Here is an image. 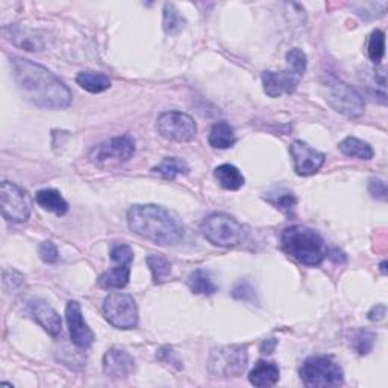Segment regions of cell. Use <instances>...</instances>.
<instances>
[{
    "label": "cell",
    "instance_id": "24",
    "mask_svg": "<svg viewBox=\"0 0 388 388\" xmlns=\"http://www.w3.org/2000/svg\"><path fill=\"white\" fill-rule=\"evenodd\" d=\"M188 287L194 294H202V296H211L219 291V287L211 278L210 271L198 269L190 273L188 276Z\"/></svg>",
    "mask_w": 388,
    "mask_h": 388
},
{
    "label": "cell",
    "instance_id": "25",
    "mask_svg": "<svg viewBox=\"0 0 388 388\" xmlns=\"http://www.w3.org/2000/svg\"><path fill=\"white\" fill-rule=\"evenodd\" d=\"M152 170H153V173L159 175L164 179L175 180L180 175H187L190 172V167L187 166L185 161H182V159H179L176 156H167L158 166H155Z\"/></svg>",
    "mask_w": 388,
    "mask_h": 388
},
{
    "label": "cell",
    "instance_id": "30",
    "mask_svg": "<svg viewBox=\"0 0 388 388\" xmlns=\"http://www.w3.org/2000/svg\"><path fill=\"white\" fill-rule=\"evenodd\" d=\"M367 53L370 61H373L374 64H379L384 58L385 53V33L381 29H376L372 32L370 40H369V48H367Z\"/></svg>",
    "mask_w": 388,
    "mask_h": 388
},
{
    "label": "cell",
    "instance_id": "31",
    "mask_svg": "<svg viewBox=\"0 0 388 388\" xmlns=\"http://www.w3.org/2000/svg\"><path fill=\"white\" fill-rule=\"evenodd\" d=\"M232 298L237 301H243L249 303L257 302V291L255 287L249 279H239L232 289Z\"/></svg>",
    "mask_w": 388,
    "mask_h": 388
},
{
    "label": "cell",
    "instance_id": "8",
    "mask_svg": "<svg viewBox=\"0 0 388 388\" xmlns=\"http://www.w3.org/2000/svg\"><path fill=\"white\" fill-rule=\"evenodd\" d=\"M0 205L5 219L13 223L26 222L32 212L31 194L9 180H4L0 185Z\"/></svg>",
    "mask_w": 388,
    "mask_h": 388
},
{
    "label": "cell",
    "instance_id": "1",
    "mask_svg": "<svg viewBox=\"0 0 388 388\" xmlns=\"http://www.w3.org/2000/svg\"><path fill=\"white\" fill-rule=\"evenodd\" d=\"M13 77L26 100L44 109H64L72 104V91L49 68L25 58L11 60Z\"/></svg>",
    "mask_w": 388,
    "mask_h": 388
},
{
    "label": "cell",
    "instance_id": "34",
    "mask_svg": "<svg viewBox=\"0 0 388 388\" xmlns=\"http://www.w3.org/2000/svg\"><path fill=\"white\" fill-rule=\"evenodd\" d=\"M38 252H40V258L44 262H48V264H55V262H58L60 259L58 249H56V246L52 242L41 243Z\"/></svg>",
    "mask_w": 388,
    "mask_h": 388
},
{
    "label": "cell",
    "instance_id": "17",
    "mask_svg": "<svg viewBox=\"0 0 388 388\" xmlns=\"http://www.w3.org/2000/svg\"><path fill=\"white\" fill-rule=\"evenodd\" d=\"M135 369V361L129 353L120 347H111L104 357V372L111 378L122 379L128 376Z\"/></svg>",
    "mask_w": 388,
    "mask_h": 388
},
{
    "label": "cell",
    "instance_id": "5",
    "mask_svg": "<svg viewBox=\"0 0 388 388\" xmlns=\"http://www.w3.org/2000/svg\"><path fill=\"white\" fill-rule=\"evenodd\" d=\"M301 379L310 388L340 387L345 382V373L329 357H311L301 367Z\"/></svg>",
    "mask_w": 388,
    "mask_h": 388
},
{
    "label": "cell",
    "instance_id": "6",
    "mask_svg": "<svg viewBox=\"0 0 388 388\" xmlns=\"http://www.w3.org/2000/svg\"><path fill=\"white\" fill-rule=\"evenodd\" d=\"M325 90L326 102L337 112L350 119L361 117L364 114L366 102H364L358 91L349 84L335 77H329V81L325 84Z\"/></svg>",
    "mask_w": 388,
    "mask_h": 388
},
{
    "label": "cell",
    "instance_id": "15",
    "mask_svg": "<svg viewBox=\"0 0 388 388\" xmlns=\"http://www.w3.org/2000/svg\"><path fill=\"white\" fill-rule=\"evenodd\" d=\"M301 76L290 70L282 72H264L262 73V87L269 97H281L282 95H291L301 82Z\"/></svg>",
    "mask_w": 388,
    "mask_h": 388
},
{
    "label": "cell",
    "instance_id": "11",
    "mask_svg": "<svg viewBox=\"0 0 388 388\" xmlns=\"http://www.w3.org/2000/svg\"><path fill=\"white\" fill-rule=\"evenodd\" d=\"M158 132L164 139L173 141H191L196 136L198 126L191 116L180 111H168L159 116L156 122Z\"/></svg>",
    "mask_w": 388,
    "mask_h": 388
},
{
    "label": "cell",
    "instance_id": "7",
    "mask_svg": "<svg viewBox=\"0 0 388 388\" xmlns=\"http://www.w3.org/2000/svg\"><path fill=\"white\" fill-rule=\"evenodd\" d=\"M247 366V347L231 345L214 349L208 361L210 373L215 378H234L239 376Z\"/></svg>",
    "mask_w": 388,
    "mask_h": 388
},
{
    "label": "cell",
    "instance_id": "2",
    "mask_svg": "<svg viewBox=\"0 0 388 388\" xmlns=\"http://www.w3.org/2000/svg\"><path fill=\"white\" fill-rule=\"evenodd\" d=\"M129 230L161 246H176L185 237L179 217L159 205H134L128 211Z\"/></svg>",
    "mask_w": 388,
    "mask_h": 388
},
{
    "label": "cell",
    "instance_id": "9",
    "mask_svg": "<svg viewBox=\"0 0 388 388\" xmlns=\"http://www.w3.org/2000/svg\"><path fill=\"white\" fill-rule=\"evenodd\" d=\"M104 314L117 329H134L139 325V306L129 294L109 293L104 301Z\"/></svg>",
    "mask_w": 388,
    "mask_h": 388
},
{
    "label": "cell",
    "instance_id": "33",
    "mask_svg": "<svg viewBox=\"0 0 388 388\" xmlns=\"http://www.w3.org/2000/svg\"><path fill=\"white\" fill-rule=\"evenodd\" d=\"M374 340H376V335L370 333V330H360V333L352 340V347L355 349L360 355H367L374 346Z\"/></svg>",
    "mask_w": 388,
    "mask_h": 388
},
{
    "label": "cell",
    "instance_id": "23",
    "mask_svg": "<svg viewBox=\"0 0 388 388\" xmlns=\"http://www.w3.org/2000/svg\"><path fill=\"white\" fill-rule=\"evenodd\" d=\"M76 82L81 85L84 90H87L88 93H104V91L109 90L111 87V79L104 75V73H97V72H91L85 70L81 72L76 76Z\"/></svg>",
    "mask_w": 388,
    "mask_h": 388
},
{
    "label": "cell",
    "instance_id": "21",
    "mask_svg": "<svg viewBox=\"0 0 388 388\" xmlns=\"http://www.w3.org/2000/svg\"><path fill=\"white\" fill-rule=\"evenodd\" d=\"M208 141L214 149H230L237 141L234 128L227 122L215 123L211 128Z\"/></svg>",
    "mask_w": 388,
    "mask_h": 388
},
{
    "label": "cell",
    "instance_id": "27",
    "mask_svg": "<svg viewBox=\"0 0 388 388\" xmlns=\"http://www.w3.org/2000/svg\"><path fill=\"white\" fill-rule=\"evenodd\" d=\"M146 262L151 269L153 282L156 285L167 282L170 276H172V264H170V261L164 255L152 254L146 258Z\"/></svg>",
    "mask_w": 388,
    "mask_h": 388
},
{
    "label": "cell",
    "instance_id": "38",
    "mask_svg": "<svg viewBox=\"0 0 388 388\" xmlns=\"http://www.w3.org/2000/svg\"><path fill=\"white\" fill-rule=\"evenodd\" d=\"M276 347V340L275 338H269V340H264L261 345V352L262 353H271L273 350H275Z\"/></svg>",
    "mask_w": 388,
    "mask_h": 388
},
{
    "label": "cell",
    "instance_id": "18",
    "mask_svg": "<svg viewBox=\"0 0 388 388\" xmlns=\"http://www.w3.org/2000/svg\"><path fill=\"white\" fill-rule=\"evenodd\" d=\"M29 311L33 318L38 322V325L49 333L50 335H58L63 329L61 316L56 313L53 306L43 299H32L29 301Z\"/></svg>",
    "mask_w": 388,
    "mask_h": 388
},
{
    "label": "cell",
    "instance_id": "35",
    "mask_svg": "<svg viewBox=\"0 0 388 388\" xmlns=\"http://www.w3.org/2000/svg\"><path fill=\"white\" fill-rule=\"evenodd\" d=\"M369 193L372 194V198H374V199L387 200V196H388L387 184L379 178H372L369 180Z\"/></svg>",
    "mask_w": 388,
    "mask_h": 388
},
{
    "label": "cell",
    "instance_id": "19",
    "mask_svg": "<svg viewBox=\"0 0 388 388\" xmlns=\"http://www.w3.org/2000/svg\"><path fill=\"white\" fill-rule=\"evenodd\" d=\"M281 370L276 362L261 360L249 373V381L255 387H273L279 381Z\"/></svg>",
    "mask_w": 388,
    "mask_h": 388
},
{
    "label": "cell",
    "instance_id": "32",
    "mask_svg": "<svg viewBox=\"0 0 388 388\" xmlns=\"http://www.w3.org/2000/svg\"><path fill=\"white\" fill-rule=\"evenodd\" d=\"M287 70L296 73L298 76H303V73L306 72V65H308V61H306V55L301 50V49H291L289 53H287Z\"/></svg>",
    "mask_w": 388,
    "mask_h": 388
},
{
    "label": "cell",
    "instance_id": "22",
    "mask_svg": "<svg viewBox=\"0 0 388 388\" xmlns=\"http://www.w3.org/2000/svg\"><path fill=\"white\" fill-rule=\"evenodd\" d=\"M214 176L225 190H239L244 185V176L232 164H222L214 170Z\"/></svg>",
    "mask_w": 388,
    "mask_h": 388
},
{
    "label": "cell",
    "instance_id": "28",
    "mask_svg": "<svg viewBox=\"0 0 388 388\" xmlns=\"http://www.w3.org/2000/svg\"><path fill=\"white\" fill-rule=\"evenodd\" d=\"M163 28L168 36H178L182 29L185 28V20L180 16L178 8L173 4L164 5V16H163Z\"/></svg>",
    "mask_w": 388,
    "mask_h": 388
},
{
    "label": "cell",
    "instance_id": "29",
    "mask_svg": "<svg viewBox=\"0 0 388 388\" xmlns=\"http://www.w3.org/2000/svg\"><path fill=\"white\" fill-rule=\"evenodd\" d=\"M266 199L289 217L293 215L296 205H298V198H296L291 191H287V190H279L278 193H269V196Z\"/></svg>",
    "mask_w": 388,
    "mask_h": 388
},
{
    "label": "cell",
    "instance_id": "13",
    "mask_svg": "<svg viewBox=\"0 0 388 388\" xmlns=\"http://www.w3.org/2000/svg\"><path fill=\"white\" fill-rule=\"evenodd\" d=\"M65 318L70 333L72 343L79 349H87L95 341V333L90 329L88 323L84 320L82 308L76 301H70L65 306Z\"/></svg>",
    "mask_w": 388,
    "mask_h": 388
},
{
    "label": "cell",
    "instance_id": "16",
    "mask_svg": "<svg viewBox=\"0 0 388 388\" xmlns=\"http://www.w3.org/2000/svg\"><path fill=\"white\" fill-rule=\"evenodd\" d=\"M5 37L17 48L28 52H41L45 49L44 37L40 32L23 28L20 25H9L4 28Z\"/></svg>",
    "mask_w": 388,
    "mask_h": 388
},
{
    "label": "cell",
    "instance_id": "12",
    "mask_svg": "<svg viewBox=\"0 0 388 388\" xmlns=\"http://www.w3.org/2000/svg\"><path fill=\"white\" fill-rule=\"evenodd\" d=\"M135 153V143L128 135L123 136H114V139L100 143L99 146L93 147V151L90 152L91 161L104 166L111 163H124Z\"/></svg>",
    "mask_w": 388,
    "mask_h": 388
},
{
    "label": "cell",
    "instance_id": "4",
    "mask_svg": "<svg viewBox=\"0 0 388 388\" xmlns=\"http://www.w3.org/2000/svg\"><path fill=\"white\" fill-rule=\"evenodd\" d=\"M200 232L210 243L220 247L238 246L246 238L244 226L225 212L208 215L200 225Z\"/></svg>",
    "mask_w": 388,
    "mask_h": 388
},
{
    "label": "cell",
    "instance_id": "10",
    "mask_svg": "<svg viewBox=\"0 0 388 388\" xmlns=\"http://www.w3.org/2000/svg\"><path fill=\"white\" fill-rule=\"evenodd\" d=\"M111 259L114 267L102 273L97 282L102 289H124L131 278V266L134 261V252L128 244H117L111 249Z\"/></svg>",
    "mask_w": 388,
    "mask_h": 388
},
{
    "label": "cell",
    "instance_id": "36",
    "mask_svg": "<svg viewBox=\"0 0 388 388\" xmlns=\"http://www.w3.org/2000/svg\"><path fill=\"white\" fill-rule=\"evenodd\" d=\"M156 357H158V360H161L166 364H172V366H175L176 369H182V362L179 361L176 352L170 346H164V347L159 349Z\"/></svg>",
    "mask_w": 388,
    "mask_h": 388
},
{
    "label": "cell",
    "instance_id": "3",
    "mask_svg": "<svg viewBox=\"0 0 388 388\" xmlns=\"http://www.w3.org/2000/svg\"><path fill=\"white\" fill-rule=\"evenodd\" d=\"M281 247L287 255L303 266L317 267L328 257L323 237L310 227L294 225L281 234Z\"/></svg>",
    "mask_w": 388,
    "mask_h": 388
},
{
    "label": "cell",
    "instance_id": "14",
    "mask_svg": "<svg viewBox=\"0 0 388 388\" xmlns=\"http://www.w3.org/2000/svg\"><path fill=\"white\" fill-rule=\"evenodd\" d=\"M290 153L294 161L296 173L299 176H311L325 164V155L301 140H294L290 144Z\"/></svg>",
    "mask_w": 388,
    "mask_h": 388
},
{
    "label": "cell",
    "instance_id": "37",
    "mask_svg": "<svg viewBox=\"0 0 388 388\" xmlns=\"http://www.w3.org/2000/svg\"><path fill=\"white\" fill-rule=\"evenodd\" d=\"M385 313H387L385 305H376L369 311L367 317H369L370 322H379L385 317Z\"/></svg>",
    "mask_w": 388,
    "mask_h": 388
},
{
    "label": "cell",
    "instance_id": "20",
    "mask_svg": "<svg viewBox=\"0 0 388 388\" xmlns=\"http://www.w3.org/2000/svg\"><path fill=\"white\" fill-rule=\"evenodd\" d=\"M36 200L44 211L53 212L56 215H64L68 211V203L61 196V193L58 190H53V188L40 190L37 193Z\"/></svg>",
    "mask_w": 388,
    "mask_h": 388
},
{
    "label": "cell",
    "instance_id": "39",
    "mask_svg": "<svg viewBox=\"0 0 388 388\" xmlns=\"http://www.w3.org/2000/svg\"><path fill=\"white\" fill-rule=\"evenodd\" d=\"M381 270H382V273L385 275V273H387V261H384L382 264H381Z\"/></svg>",
    "mask_w": 388,
    "mask_h": 388
},
{
    "label": "cell",
    "instance_id": "26",
    "mask_svg": "<svg viewBox=\"0 0 388 388\" xmlns=\"http://www.w3.org/2000/svg\"><path fill=\"white\" fill-rule=\"evenodd\" d=\"M338 147L341 152L350 158L366 159V161L373 158V149L370 147V144L357 139V136H347V139H345L338 144Z\"/></svg>",
    "mask_w": 388,
    "mask_h": 388
}]
</instances>
